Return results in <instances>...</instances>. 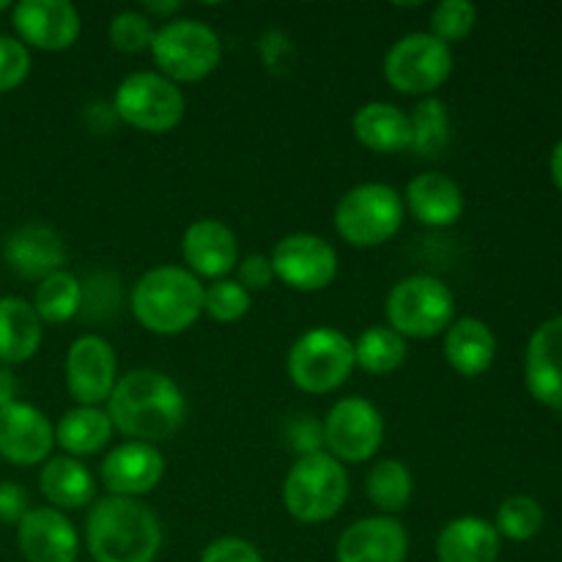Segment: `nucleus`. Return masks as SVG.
<instances>
[{"label": "nucleus", "instance_id": "obj_44", "mask_svg": "<svg viewBox=\"0 0 562 562\" xmlns=\"http://www.w3.org/2000/svg\"><path fill=\"white\" fill-rule=\"evenodd\" d=\"M549 170H552V181L558 184V190L562 192V137L558 140V146H554L552 159H549Z\"/></svg>", "mask_w": 562, "mask_h": 562}, {"label": "nucleus", "instance_id": "obj_7", "mask_svg": "<svg viewBox=\"0 0 562 562\" xmlns=\"http://www.w3.org/2000/svg\"><path fill=\"white\" fill-rule=\"evenodd\" d=\"M289 376L302 393L324 395L349 382L355 362V340L335 327H313L294 340L289 351Z\"/></svg>", "mask_w": 562, "mask_h": 562}, {"label": "nucleus", "instance_id": "obj_40", "mask_svg": "<svg viewBox=\"0 0 562 562\" xmlns=\"http://www.w3.org/2000/svg\"><path fill=\"white\" fill-rule=\"evenodd\" d=\"M289 445L300 456L324 453V426L311 415L296 417L289 426Z\"/></svg>", "mask_w": 562, "mask_h": 562}, {"label": "nucleus", "instance_id": "obj_32", "mask_svg": "<svg viewBox=\"0 0 562 562\" xmlns=\"http://www.w3.org/2000/svg\"><path fill=\"white\" fill-rule=\"evenodd\" d=\"M412 124V151L420 157H442L450 143V113L448 104L437 97H426L417 102L409 115Z\"/></svg>", "mask_w": 562, "mask_h": 562}, {"label": "nucleus", "instance_id": "obj_22", "mask_svg": "<svg viewBox=\"0 0 562 562\" xmlns=\"http://www.w3.org/2000/svg\"><path fill=\"white\" fill-rule=\"evenodd\" d=\"M404 206L428 228H448L464 214V192L450 176L426 170L409 181Z\"/></svg>", "mask_w": 562, "mask_h": 562}, {"label": "nucleus", "instance_id": "obj_43", "mask_svg": "<svg viewBox=\"0 0 562 562\" xmlns=\"http://www.w3.org/2000/svg\"><path fill=\"white\" fill-rule=\"evenodd\" d=\"M16 390H20V382H16L14 371L9 366L0 362V409L16 401Z\"/></svg>", "mask_w": 562, "mask_h": 562}, {"label": "nucleus", "instance_id": "obj_13", "mask_svg": "<svg viewBox=\"0 0 562 562\" xmlns=\"http://www.w3.org/2000/svg\"><path fill=\"white\" fill-rule=\"evenodd\" d=\"M119 382L115 351L102 335H80L66 351V387L77 406L108 404Z\"/></svg>", "mask_w": 562, "mask_h": 562}, {"label": "nucleus", "instance_id": "obj_21", "mask_svg": "<svg viewBox=\"0 0 562 562\" xmlns=\"http://www.w3.org/2000/svg\"><path fill=\"white\" fill-rule=\"evenodd\" d=\"M3 258L14 274L25 280H44L60 272L66 261V245L55 228L44 223H27L5 236Z\"/></svg>", "mask_w": 562, "mask_h": 562}, {"label": "nucleus", "instance_id": "obj_29", "mask_svg": "<svg viewBox=\"0 0 562 562\" xmlns=\"http://www.w3.org/2000/svg\"><path fill=\"white\" fill-rule=\"evenodd\" d=\"M366 494L373 508L382 510V516L401 514L409 505L412 494H415V477H412L409 467L404 461H376L366 477Z\"/></svg>", "mask_w": 562, "mask_h": 562}, {"label": "nucleus", "instance_id": "obj_23", "mask_svg": "<svg viewBox=\"0 0 562 562\" xmlns=\"http://www.w3.org/2000/svg\"><path fill=\"white\" fill-rule=\"evenodd\" d=\"M494 357H497V338L481 318H453V324L445 329V360L461 376H481L494 366Z\"/></svg>", "mask_w": 562, "mask_h": 562}, {"label": "nucleus", "instance_id": "obj_10", "mask_svg": "<svg viewBox=\"0 0 562 562\" xmlns=\"http://www.w3.org/2000/svg\"><path fill=\"white\" fill-rule=\"evenodd\" d=\"M453 71V53L431 33H409L384 55V80L398 93L428 97Z\"/></svg>", "mask_w": 562, "mask_h": 562}, {"label": "nucleus", "instance_id": "obj_33", "mask_svg": "<svg viewBox=\"0 0 562 562\" xmlns=\"http://www.w3.org/2000/svg\"><path fill=\"white\" fill-rule=\"evenodd\" d=\"M494 530L508 541H530L543 530V508L538 499L525 497H508L497 510V525Z\"/></svg>", "mask_w": 562, "mask_h": 562}, {"label": "nucleus", "instance_id": "obj_39", "mask_svg": "<svg viewBox=\"0 0 562 562\" xmlns=\"http://www.w3.org/2000/svg\"><path fill=\"white\" fill-rule=\"evenodd\" d=\"M201 562H263V558L250 541H245V538L225 536L203 549Z\"/></svg>", "mask_w": 562, "mask_h": 562}, {"label": "nucleus", "instance_id": "obj_15", "mask_svg": "<svg viewBox=\"0 0 562 562\" xmlns=\"http://www.w3.org/2000/svg\"><path fill=\"white\" fill-rule=\"evenodd\" d=\"M55 445V428L42 409L31 404H14L0 409V456L14 467H33L49 459Z\"/></svg>", "mask_w": 562, "mask_h": 562}, {"label": "nucleus", "instance_id": "obj_35", "mask_svg": "<svg viewBox=\"0 0 562 562\" xmlns=\"http://www.w3.org/2000/svg\"><path fill=\"white\" fill-rule=\"evenodd\" d=\"M252 305V296L239 280H214L203 289V313L220 324H234L247 316Z\"/></svg>", "mask_w": 562, "mask_h": 562}, {"label": "nucleus", "instance_id": "obj_37", "mask_svg": "<svg viewBox=\"0 0 562 562\" xmlns=\"http://www.w3.org/2000/svg\"><path fill=\"white\" fill-rule=\"evenodd\" d=\"M477 22V9L470 0H442L437 9L431 11V36L445 42H461L472 33Z\"/></svg>", "mask_w": 562, "mask_h": 562}, {"label": "nucleus", "instance_id": "obj_5", "mask_svg": "<svg viewBox=\"0 0 562 562\" xmlns=\"http://www.w3.org/2000/svg\"><path fill=\"white\" fill-rule=\"evenodd\" d=\"M384 316L401 338H437L456 318L453 291L434 274H409L390 289Z\"/></svg>", "mask_w": 562, "mask_h": 562}, {"label": "nucleus", "instance_id": "obj_18", "mask_svg": "<svg viewBox=\"0 0 562 562\" xmlns=\"http://www.w3.org/2000/svg\"><path fill=\"white\" fill-rule=\"evenodd\" d=\"M16 543L27 562H77L80 536L55 508H31L16 525Z\"/></svg>", "mask_w": 562, "mask_h": 562}, {"label": "nucleus", "instance_id": "obj_11", "mask_svg": "<svg viewBox=\"0 0 562 562\" xmlns=\"http://www.w3.org/2000/svg\"><path fill=\"white\" fill-rule=\"evenodd\" d=\"M324 445L329 456L340 464H362L373 459L382 448L384 417L371 401L366 398H340L324 417Z\"/></svg>", "mask_w": 562, "mask_h": 562}, {"label": "nucleus", "instance_id": "obj_41", "mask_svg": "<svg viewBox=\"0 0 562 562\" xmlns=\"http://www.w3.org/2000/svg\"><path fill=\"white\" fill-rule=\"evenodd\" d=\"M239 285H245L247 291H263L272 285L274 280V269L269 256H247L239 261Z\"/></svg>", "mask_w": 562, "mask_h": 562}, {"label": "nucleus", "instance_id": "obj_25", "mask_svg": "<svg viewBox=\"0 0 562 562\" xmlns=\"http://www.w3.org/2000/svg\"><path fill=\"white\" fill-rule=\"evenodd\" d=\"M355 137L376 154H398L412 146L409 115L390 102H368L355 113Z\"/></svg>", "mask_w": 562, "mask_h": 562}, {"label": "nucleus", "instance_id": "obj_28", "mask_svg": "<svg viewBox=\"0 0 562 562\" xmlns=\"http://www.w3.org/2000/svg\"><path fill=\"white\" fill-rule=\"evenodd\" d=\"M113 431L115 428L104 409H99V406H75L55 426V445L71 459H82V456H93L108 448Z\"/></svg>", "mask_w": 562, "mask_h": 562}, {"label": "nucleus", "instance_id": "obj_2", "mask_svg": "<svg viewBox=\"0 0 562 562\" xmlns=\"http://www.w3.org/2000/svg\"><path fill=\"white\" fill-rule=\"evenodd\" d=\"M86 547L93 562H154L162 525L140 499L104 497L88 510Z\"/></svg>", "mask_w": 562, "mask_h": 562}, {"label": "nucleus", "instance_id": "obj_4", "mask_svg": "<svg viewBox=\"0 0 562 562\" xmlns=\"http://www.w3.org/2000/svg\"><path fill=\"white\" fill-rule=\"evenodd\" d=\"M349 497V475L329 453L300 456L283 483V505L302 525H322L340 514Z\"/></svg>", "mask_w": 562, "mask_h": 562}, {"label": "nucleus", "instance_id": "obj_34", "mask_svg": "<svg viewBox=\"0 0 562 562\" xmlns=\"http://www.w3.org/2000/svg\"><path fill=\"white\" fill-rule=\"evenodd\" d=\"M121 280L113 272H99L82 283L80 313L77 316L88 324H102L119 313L121 307Z\"/></svg>", "mask_w": 562, "mask_h": 562}, {"label": "nucleus", "instance_id": "obj_19", "mask_svg": "<svg viewBox=\"0 0 562 562\" xmlns=\"http://www.w3.org/2000/svg\"><path fill=\"white\" fill-rule=\"evenodd\" d=\"M181 256L195 278L225 280L239 267V241L223 220H198L184 231Z\"/></svg>", "mask_w": 562, "mask_h": 562}, {"label": "nucleus", "instance_id": "obj_36", "mask_svg": "<svg viewBox=\"0 0 562 562\" xmlns=\"http://www.w3.org/2000/svg\"><path fill=\"white\" fill-rule=\"evenodd\" d=\"M110 44H113L119 53L126 55H140L151 49L154 42V25L151 16L143 14V11H119L110 22Z\"/></svg>", "mask_w": 562, "mask_h": 562}, {"label": "nucleus", "instance_id": "obj_16", "mask_svg": "<svg viewBox=\"0 0 562 562\" xmlns=\"http://www.w3.org/2000/svg\"><path fill=\"white\" fill-rule=\"evenodd\" d=\"M99 475L110 497L140 499L143 494L154 492L165 477V456L159 453L157 445L130 439L104 456Z\"/></svg>", "mask_w": 562, "mask_h": 562}, {"label": "nucleus", "instance_id": "obj_46", "mask_svg": "<svg viewBox=\"0 0 562 562\" xmlns=\"http://www.w3.org/2000/svg\"><path fill=\"white\" fill-rule=\"evenodd\" d=\"M5 9H11V3L9 0H0V11H5Z\"/></svg>", "mask_w": 562, "mask_h": 562}, {"label": "nucleus", "instance_id": "obj_1", "mask_svg": "<svg viewBox=\"0 0 562 562\" xmlns=\"http://www.w3.org/2000/svg\"><path fill=\"white\" fill-rule=\"evenodd\" d=\"M104 412L115 431L130 437L132 442L157 445L181 428L187 417V398L168 373L135 368L115 382Z\"/></svg>", "mask_w": 562, "mask_h": 562}, {"label": "nucleus", "instance_id": "obj_3", "mask_svg": "<svg viewBox=\"0 0 562 562\" xmlns=\"http://www.w3.org/2000/svg\"><path fill=\"white\" fill-rule=\"evenodd\" d=\"M203 289L190 269L154 267L132 285V316L154 335H181L203 316Z\"/></svg>", "mask_w": 562, "mask_h": 562}, {"label": "nucleus", "instance_id": "obj_45", "mask_svg": "<svg viewBox=\"0 0 562 562\" xmlns=\"http://www.w3.org/2000/svg\"><path fill=\"white\" fill-rule=\"evenodd\" d=\"M143 9L148 11V16L173 14V11H179V3H173V0H168V3H154V0H146V3H143Z\"/></svg>", "mask_w": 562, "mask_h": 562}, {"label": "nucleus", "instance_id": "obj_26", "mask_svg": "<svg viewBox=\"0 0 562 562\" xmlns=\"http://www.w3.org/2000/svg\"><path fill=\"white\" fill-rule=\"evenodd\" d=\"M38 488L55 510H80L91 505L97 483L80 459L55 456L44 461L38 472Z\"/></svg>", "mask_w": 562, "mask_h": 562}, {"label": "nucleus", "instance_id": "obj_31", "mask_svg": "<svg viewBox=\"0 0 562 562\" xmlns=\"http://www.w3.org/2000/svg\"><path fill=\"white\" fill-rule=\"evenodd\" d=\"M406 360V338H401L387 324L368 327L355 344V362L366 373L387 376L395 373Z\"/></svg>", "mask_w": 562, "mask_h": 562}, {"label": "nucleus", "instance_id": "obj_8", "mask_svg": "<svg viewBox=\"0 0 562 562\" xmlns=\"http://www.w3.org/2000/svg\"><path fill=\"white\" fill-rule=\"evenodd\" d=\"M151 58L170 82H198L212 75L223 58V44L214 27L201 20H170L154 33Z\"/></svg>", "mask_w": 562, "mask_h": 562}, {"label": "nucleus", "instance_id": "obj_9", "mask_svg": "<svg viewBox=\"0 0 562 562\" xmlns=\"http://www.w3.org/2000/svg\"><path fill=\"white\" fill-rule=\"evenodd\" d=\"M184 110V93L159 71H135L115 88L113 113L132 130L162 135L181 124Z\"/></svg>", "mask_w": 562, "mask_h": 562}, {"label": "nucleus", "instance_id": "obj_27", "mask_svg": "<svg viewBox=\"0 0 562 562\" xmlns=\"http://www.w3.org/2000/svg\"><path fill=\"white\" fill-rule=\"evenodd\" d=\"M42 318L31 302L0 296V362L9 368L27 362L42 346Z\"/></svg>", "mask_w": 562, "mask_h": 562}, {"label": "nucleus", "instance_id": "obj_14", "mask_svg": "<svg viewBox=\"0 0 562 562\" xmlns=\"http://www.w3.org/2000/svg\"><path fill=\"white\" fill-rule=\"evenodd\" d=\"M20 42L44 53H64L80 38L82 20L69 0H22L11 9Z\"/></svg>", "mask_w": 562, "mask_h": 562}, {"label": "nucleus", "instance_id": "obj_38", "mask_svg": "<svg viewBox=\"0 0 562 562\" xmlns=\"http://www.w3.org/2000/svg\"><path fill=\"white\" fill-rule=\"evenodd\" d=\"M31 75V53L14 36H0V93H9Z\"/></svg>", "mask_w": 562, "mask_h": 562}, {"label": "nucleus", "instance_id": "obj_12", "mask_svg": "<svg viewBox=\"0 0 562 562\" xmlns=\"http://www.w3.org/2000/svg\"><path fill=\"white\" fill-rule=\"evenodd\" d=\"M274 278L294 291H322L338 274V252L316 234H291L274 245L269 256Z\"/></svg>", "mask_w": 562, "mask_h": 562}, {"label": "nucleus", "instance_id": "obj_24", "mask_svg": "<svg viewBox=\"0 0 562 562\" xmlns=\"http://www.w3.org/2000/svg\"><path fill=\"white\" fill-rule=\"evenodd\" d=\"M439 562H497L499 532L477 516L448 521L437 538Z\"/></svg>", "mask_w": 562, "mask_h": 562}, {"label": "nucleus", "instance_id": "obj_17", "mask_svg": "<svg viewBox=\"0 0 562 562\" xmlns=\"http://www.w3.org/2000/svg\"><path fill=\"white\" fill-rule=\"evenodd\" d=\"M409 536L393 516H368L346 527L335 547L338 562H406Z\"/></svg>", "mask_w": 562, "mask_h": 562}, {"label": "nucleus", "instance_id": "obj_6", "mask_svg": "<svg viewBox=\"0 0 562 562\" xmlns=\"http://www.w3.org/2000/svg\"><path fill=\"white\" fill-rule=\"evenodd\" d=\"M404 198L382 181L357 184L335 206V228L351 247H379L404 225Z\"/></svg>", "mask_w": 562, "mask_h": 562}, {"label": "nucleus", "instance_id": "obj_30", "mask_svg": "<svg viewBox=\"0 0 562 562\" xmlns=\"http://www.w3.org/2000/svg\"><path fill=\"white\" fill-rule=\"evenodd\" d=\"M80 300L82 283L71 272L60 269V272L38 280L36 294H33V311L42 318V324H66L80 313Z\"/></svg>", "mask_w": 562, "mask_h": 562}, {"label": "nucleus", "instance_id": "obj_42", "mask_svg": "<svg viewBox=\"0 0 562 562\" xmlns=\"http://www.w3.org/2000/svg\"><path fill=\"white\" fill-rule=\"evenodd\" d=\"M31 499H27V492L14 481L0 483V521L3 525H20L25 519V514L31 508Z\"/></svg>", "mask_w": 562, "mask_h": 562}, {"label": "nucleus", "instance_id": "obj_20", "mask_svg": "<svg viewBox=\"0 0 562 562\" xmlns=\"http://www.w3.org/2000/svg\"><path fill=\"white\" fill-rule=\"evenodd\" d=\"M525 382L538 404L562 409V316L549 318L532 333L525 355Z\"/></svg>", "mask_w": 562, "mask_h": 562}]
</instances>
